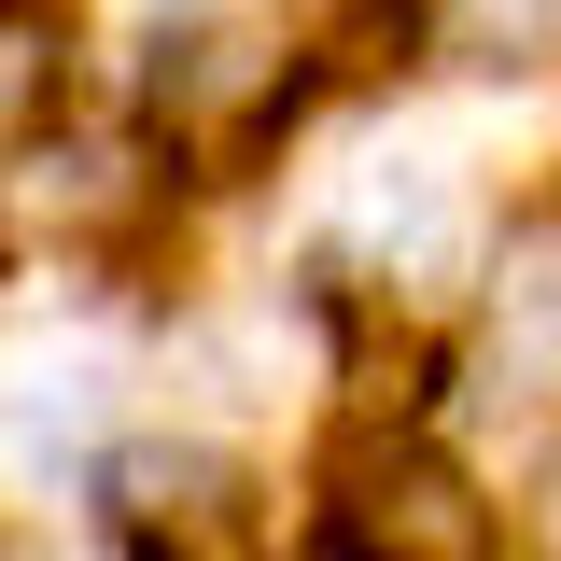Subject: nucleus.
<instances>
[{
  "mask_svg": "<svg viewBox=\"0 0 561 561\" xmlns=\"http://www.w3.org/2000/svg\"><path fill=\"white\" fill-rule=\"evenodd\" d=\"M491 365H505L519 393H561V267L505 280V337H491Z\"/></svg>",
  "mask_w": 561,
  "mask_h": 561,
  "instance_id": "nucleus-3",
  "label": "nucleus"
},
{
  "mask_svg": "<svg viewBox=\"0 0 561 561\" xmlns=\"http://www.w3.org/2000/svg\"><path fill=\"white\" fill-rule=\"evenodd\" d=\"M337 561H491V505L435 449H351L337 463Z\"/></svg>",
  "mask_w": 561,
  "mask_h": 561,
  "instance_id": "nucleus-2",
  "label": "nucleus"
},
{
  "mask_svg": "<svg viewBox=\"0 0 561 561\" xmlns=\"http://www.w3.org/2000/svg\"><path fill=\"white\" fill-rule=\"evenodd\" d=\"M449 28H463L478 57H534V43L561 28V0H449Z\"/></svg>",
  "mask_w": 561,
  "mask_h": 561,
  "instance_id": "nucleus-4",
  "label": "nucleus"
},
{
  "mask_svg": "<svg viewBox=\"0 0 561 561\" xmlns=\"http://www.w3.org/2000/svg\"><path fill=\"white\" fill-rule=\"evenodd\" d=\"M519 561H561V449L519 478Z\"/></svg>",
  "mask_w": 561,
  "mask_h": 561,
  "instance_id": "nucleus-5",
  "label": "nucleus"
},
{
  "mask_svg": "<svg viewBox=\"0 0 561 561\" xmlns=\"http://www.w3.org/2000/svg\"><path fill=\"white\" fill-rule=\"evenodd\" d=\"M280 113H295V43H280L267 14H225V28H197V43L154 57V127H169V154H197V169L267 154Z\"/></svg>",
  "mask_w": 561,
  "mask_h": 561,
  "instance_id": "nucleus-1",
  "label": "nucleus"
},
{
  "mask_svg": "<svg viewBox=\"0 0 561 561\" xmlns=\"http://www.w3.org/2000/svg\"><path fill=\"white\" fill-rule=\"evenodd\" d=\"M0 561H28V548H0Z\"/></svg>",
  "mask_w": 561,
  "mask_h": 561,
  "instance_id": "nucleus-6",
  "label": "nucleus"
}]
</instances>
